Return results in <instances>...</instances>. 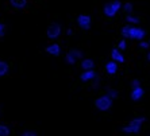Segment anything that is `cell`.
<instances>
[{"label": "cell", "mask_w": 150, "mask_h": 136, "mask_svg": "<svg viewBox=\"0 0 150 136\" xmlns=\"http://www.w3.org/2000/svg\"><path fill=\"white\" fill-rule=\"evenodd\" d=\"M105 94L112 100H116L119 97V92L116 89H114V88H105Z\"/></svg>", "instance_id": "cell-18"}, {"label": "cell", "mask_w": 150, "mask_h": 136, "mask_svg": "<svg viewBox=\"0 0 150 136\" xmlns=\"http://www.w3.org/2000/svg\"><path fill=\"white\" fill-rule=\"evenodd\" d=\"M8 73H10V65H8V62L4 60H0V78L6 77Z\"/></svg>", "instance_id": "cell-14"}, {"label": "cell", "mask_w": 150, "mask_h": 136, "mask_svg": "<svg viewBox=\"0 0 150 136\" xmlns=\"http://www.w3.org/2000/svg\"><path fill=\"white\" fill-rule=\"evenodd\" d=\"M19 136H38V133L35 132V131H33V129H26Z\"/></svg>", "instance_id": "cell-23"}, {"label": "cell", "mask_w": 150, "mask_h": 136, "mask_svg": "<svg viewBox=\"0 0 150 136\" xmlns=\"http://www.w3.org/2000/svg\"><path fill=\"white\" fill-rule=\"evenodd\" d=\"M64 61H65V63H67V65H69V66H74V65L77 63V60L74 58L73 55H72V54H70L69 51L65 54V58H64Z\"/></svg>", "instance_id": "cell-17"}, {"label": "cell", "mask_w": 150, "mask_h": 136, "mask_svg": "<svg viewBox=\"0 0 150 136\" xmlns=\"http://www.w3.org/2000/svg\"><path fill=\"white\" fill-rule=\"evenodd\" d=\"M145 123H146V117L145 116H138V117L131 119L126 125H123L120 128V131L123 133H126V135H137V133L141 132L142 125Z\"/></svg>", "instance_id": "cell-2"}, {"label": "cell", "mask_w": 150, "mask_h": 136, "mask_svg": "<svg viewBox=\"0 0 150 136\" xmlns=\"http://www.w3.org/2000/svg\"><path fill=\"white\" fill-rule=\"evenodd\" d=\"M69 53L76 58L77 61H83L84 60V51L81 49H72V50H69Z\"/></svg>", "instance_id": "cell-16"}, {"label": "cell", "mask_w": 150, "mask_h": 136, "mask_svg": "<svg viewBox=\"0 0 150 136\" xmlns=\"http://www.w3.org/2000/svg\"><path fill=\"white\" fill-rule=\"evenodd\" d=\"M122 10L125 11V12H126L127 15H131V14L134 12V4H133V3H129V1H127V3L123 4Z\"/></svg>", "instance_id": "cell-20"}, {"label": "cell", "mask_w": 150, "mask_h": 136, "mask_svg": "<svg viewBox=\"0 0 150 136\" xmlns=\"http://www.w3.org/2000/svg\"><path fill=\"white\" fill-rule=\"evenodd\" d=\"M8 3H10V6L14 8V10L22 11L27 7L28 0H8Z\"/></svg>", "instance_id": "cell-12"}, {"label": "cell", "mask_w": 150, "mask_h": 136, "mask_svg": "<svg viewBox=\"0 0 150 136\" xmlns=\"http://www.w3.org/2000/svg\"><path fill=\"white\" fill-rule=\"evenodd\" d=\"M118 49L120 50V51H125V50L127 49V41H126V39H120V41H119Z\"/></svg>", "instance_id": "cell-22"}, {"label": "cell", "mask_w": 150, "mask_h": 136, "mask_svg": "<svg viewBox=\"0 0 150 136\" xmlns=\"http://www.w3.org/2000/svg\"><path fill=\"white\" fill-rule=\"evenodd\" d=\"M125 20L129 26H138L139 25V22H141V19H139V16H135V15L131 14V15H126Z\"/></svg>", "instance_id": "cell-15"}, {"label": "cell", "mask_w": 150, "mask_h": 136, "mask_svg": "<svg viewBox=\"0 0 150 136\" xmlns=\"http://www.w3.org/2000/svg\"><path fill=\"white\" fill-rule=\"evenodd\" d=\"M45 51L49 55H52V57H59L61 55V53H62V47H61L58 43L53 42V43H50V45L46 46Z\"/></svg>", "instance_id": "cell-7"}, {"label": "cell", "mask_w": 150, "mask_h": 136, "mask_svg": "<svg viewBox=\"0 0 150 136\" xmlns=\"http://www.w3.org/2000/svg\"><path fill=\"white\" fill-rule=\"evenodd\" d=\"M98 76L99 74L96 73V70H87L80 74V81L81 82H92Z\"/></svg>", "instance_id": "cell-9"}, {"label": "cell", "mask_w": 150, "mask_h": 136, "mask_svg": "<svg viewBox=\"0 0 150 136\" xmlns=\"http://www.w3.org/2000/svg\"><path fill=\"white\" fill-rule=\"evenodd\" d=\"M145 96V89L142 86L139 88H135V89H131L130 92V98H131V101H141Z\"/></svg>", "instance_id": "cell-8"}, {"label": "cell", "mask_w": 150, "mask_h": 136, "mask_svg": "<svg viewBox=\"0 0 150 136\" xmlns=\"http://www.w3.org/2000/svg\"><path fill=\"white\" fill-rule=\"evenodd\" d=\"M11 135V128L7 124H1L0 125V136H10Z\"/></svg>", "instance_id": "cell-19"}, {"label": "cell", "mask_w": 150, "mask_h": 136, "mask_svg": "<svg viewBox=\"0 0 150 136\" xmlns=\"http://www.w3.org/2000/svg\"><path fill=\"white\" fill-rule=\"evenodd\" d=\"M146 60H147V61H149V62H150V51L147 53V55H146Z\"/></svg>", "instance_id": "cell-28"}, {"label": "cell", "mask_w": 150, "mask_h": 136, "mask_svg": "<svg viewBox=\"0 0 150 136\" xmlns=\"http://www.w3.org/2000/svg\"><path fill=\"white\" fill-rule=\"evenodd\" d=\"M64 30H62V26H61V23H58V22H53V23H50L49 26H47V28H46V36L50 39V41H57V39L62 35Z\"/></svg>", "instance_id": "cell-5"}, {"label": "cell", "mask_w": 150, "mask_h": 136, "mask_svg": "<svg viewBox=\"0 0 150 136\" xmlns=\"http://www.w3.org/2000/svg\"><path fill=\"white\" fill-rule=\"evenodd\" d=\"M123 3L120 0H112L103 6V15L105 18H115L119 14V11H122Z\"/></svg>", "instance_id": "cell-3"}, {"label": "cell", "mask_w": 150, "mask_h": 136, "mask_svg": "<svg viewBox=\"0 0 150 136\" xmlns=\"http://www.w3.org/2000/svg\"><path fill=\"white\" fill-rule=\"evenodd\" d=\"M147 42H149V43H150V39H149V41H147Z\"/></svg>", "instance_id": "cell-30"}, {"label": "cell", "mask_w": 150, "mask_h": 136, "mask_svg": "<svg viewBox=\"0 0 150 136\" xmlns=\"http://www.w3.org/2000/svg\"><path fill=\"white\" fill-rule=\"evenodd\" d=\"M146 34H147L146 30L142 28V27H139V26L126 25L120 28V35H122L123 39H126V41L130 39V41H138V42H141V41L145 39Z\"/></svg>", "instance_id": "cell-1"}, {"label": "cell", "mask_w": 150, "mask_h": 136, "mask_svg": "<svg viewBox=\"0 0 150 136\" xmlns=\"http://www.w3.org/2000/svg\"><path fill=\"white\" fill-rule=\"evenodd\" d=\"M76 23L81 30H84V31H89L91 27H92V16L91 15L80 14L76 18Z\"/></svg>", "instance_id": "cell-6"}, {"label": "cell", "mask_w": 150, "mask_h": 136, "mask_svg": "<svg viewBox=\"0 0 150 136\" xmlns=\"http://www.w3.org/2000/svg\"><path fill=\"white\" fill-rule=\"evenodd\" d=\"M138 46H139V49H142V50H147L150 47V43L147 42V41H141Z\"/></svg>", "instance_id": "cell-26"}, {"label": "cell", "mask_w": 150, "mask_h": 136, "mask_svg": "<svg viewBox=\"0 0 150 136\" xmlns=\"http://www.w3.org/2000/svg\"><path fill=\"white\" fill-rule=\"evenodd\" d=\"M0 125H1V123H0Z\"/></svg>", "instance_id": "cell-31"}, {"label": "cell", "mask_w": 150, "mask_h": 136, "mask_svg": "<svg viewBox=\"0 0 150 136\" xmlns=\"http://www.w3.org/2000/svg\"><path fill=\"white\" fill-rule=\"evenodd\" d=\"M111 61L116 62L118 65L119 63H125L126 58H125V55H123V53L120 51L118 47H114V49L111 50Z\"/></svg>", "instance_id": "cell-10"}, {"label": "cell", "mask_w": 150, "mask_h": 136, "mask_svg": "<svg viewBox=\"0 0 150 136\" xmlns=\"http://www.w3.org/2000/svg\"><path fill=\"white\" fill-rule=\"evenodd\" d=\"M1 115H3V108H1V105H0V117H1Z\"/></svg>", "instance_id": "cell-29"}, {"label": "cell", "mask_w": 150, "mask_h": 136, "mask_svg": "<svg viewBox=\"0 0 150 136\" xmlns=\"http://www.w3.org/2000/svg\"><path fill=\"white\" fill-rule=\"evenodd\" d=\"M100 86H101V85H100V76H98L93 81H92L91 89H92V90H99V89H100Z\"/></svg>", "instance_id": "cell-21"}, {"label": "cell", "mask_w": 150, "mask_h": 136, "mask_svg": "<svg viewBox=\"0 0 150 136\" xmlns=\"http://www.w3.org/2000/svg\"><path fill=\"white\" fill-rule=\"evenodd\" d=\"M130 86H131V89L139 88L141 86V81L138 80V78H134V80H131V82H130Z\"/></svg>", "instance_id": "cell-25"}, {"label": "cell", "mask_w": 150, "mask_h": 136, "mask_svg": "<svg viewBox=\"0 0 150 136\" xmlns=\"http://www.w3.org/2000/svg\"><path fill=\"white\" fill-rule=\"evenodd\" d=\"M104 69H105V73L108 74V76H115L118 73L119 66H118V63L114 62V61H108V62H105Z\"/></svg>", "instance_id": "cell-11"}, {"label": "cell", "mask_w": 150, "mask_h": 136, "mask_svg": "<svg viewBox=\"0 0 150 136\" xmlns=\"http://www.w3.org/2000/svg\"><path fill=\"white\" fill-rule=\"evenodd\" d=\"M65 34H67L68 36H72V35H73V28H72V27H68L67 30H65Z\"/></svg>", "instance_id": "cell-27"}, {"label": "cell", "mask_w": 150, "mask_h": 136, "mask_svg": "<svg viewBox=\"0 0 150 136\" xmlns=\"http://www.w3.org/2000/svg\"><path fill=\"white\" fill-rule=\"evenodd\" d=\"M80 66L83 69V72H87V70H95L96 66V62H95L92 58H84L80 62Z\"/></svg>", "instance_id": "cell-13"}, {"label": "cell", "mask_w": 150, "mask_h": 136, "mask_svg": "<svg viewBox=\"0 0 150 136\" xmlns=\"http://www.w3.org/2000/svg\"><path fill=\"white\" fill-rule=\"evenodd\" d=\"M112 105H114V100L110 98L107 94H101L99 96L96 100H95V107L98 109L99 112H107L112 108Z\"/></svg>", "instance_id": "cell-4"}, {"label": "cell", "mask_w": 150, "mask_h": 136, "mask_svg": "<svg viewBox=\"0 0 150 136\" xmlns=\"http://www.w3.org/2000/svg\"><path fill=\"white\" fill-rule=\"evenodd\" d=\"M6 34H7V25L0 23V38H4Z\"/></svg>", "instance_id": "cell-24"}]
</instances>
